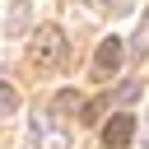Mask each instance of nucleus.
<instances>
[{
	"label": "nucleus",
	"instance_id": "obj_3",
	"mask_svg": "<svg viewBox=\"0 0 149 149\" xmlns=\"http://www.w3.org/2000/svg\"><path fill=\"white\" fill-rule=\"evenodd\" d=\"M130 135H135V116H130V112H116V116L102 126V144H107V149H130Z\"/></svg>",
	"mask_w": 149,
	"mask_h": 149
},
{
	"label": "nucleus",
	"instance_id": "obj_1",
	"mask_svg": "<svg viewBox=\"0 0 149 149\" xmlns=\"http://www.w3.org/2000/svg\"><path fill=\"white\" fill-rule=\"evenodd\" d=\"M33 61H37V70H56L61 61H65V33L61 28H37L33 33Z\"/></svg>",
	"mask_w": 149,
	"mask_h": 149
},
{
	"label": "nucleus",
	"instance_id": "obj_5",
	"mask_svg": "<svg viewBox=\"0 0 149 149\" xmlns=\"http://www.w3.org/2000/svg\"><path fill=\"white\" fill-rule=\"evenodd\" d=\"M23 23H28V5H14V14H9V28H14V33H23Z\"/></svg>",
	"mask_w": 149,
	"mask_h": 149
},
{
	"label": "nucleus",
	"instance_id": "obj_2",
	"mask_svg": "<svg viewBox=\"0 0 149 149\" xmlns=\"http://www.w3.org/2000/svg\"><path fill=\"white\" fill-rule=\"evenodd\" d=\"M121 61H126L121 37H102V42H98V51H93V74H98V79H112V74L121 70Z\"/></svg>",
	"mask_w": 149,
	"mask_h": 149
},
{
	"label": "nucleus",
	"instance_id": "obj_7",
	"mask_svg": "<svg viewBox=\"0 0 149 149\" xmlns=\"http://www.w3.org/2000/svg\"><path fill=\"white\" fill-rule=\"evenodd\" d=\"M135 51H140V56H149V23L140 28V37H135Z\"/></svg>",
	"mask_w": 149,
	"mask_h": 149
},
{
	"label": "nucleus",
	"instance_id": "obj_6",
	"mask_svg": "<svg viewBox=\"0 0 149 149\" xmlns=\"http://www.w3.org/2000/svg\"><path fill=\"white\" fill-rule=\"evenodd\" d=\"M135 93H140V84H121V88H116V102H130Z\"/></svg>",
	"mask_w": 149,
	"mask_h": 149
},
{
	"label": "nucleus",
	"instance_id": "obj_8",
	"mask_svg": "<svg viewBox=\"0 0 149 149\" xmlns=\"http://www.w3.org/2000/svg\"><path fill=\"white\" fill-rule=\"evenodd\" d=\"M102 107H107V102L98 98V102H88V112H79V116H84V121H98V112H102Z\"/></svg>",
	"mask_w": 149,
	"mask_h": 149
},
{
	"label": "nucleus",
	"instance_id": "obj_4",
	"mask_svg": "<svg viewBox=\"0 0 149 149\" xmlns=\"http://www.w3.org/2000/svg\"><path fill=\"white\" fill-rule=\"evenodd\" d=\"M14 107H19V93H14L9 84H0V116H9Z\"/></svg>",
	"mask_w": 149,
	"mask_h": 149
}]
</instances>
